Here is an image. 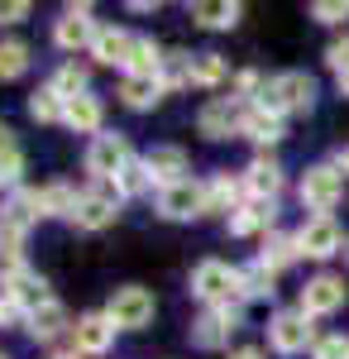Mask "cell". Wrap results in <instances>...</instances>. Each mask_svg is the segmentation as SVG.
<instances>
[{
  "instance_id": "obj_34",
  "label": "cell",
  "mask_w": 349,
  "mask_h": 359,
  "mask_svg": "<svg viewBox=\"0 0 349 359\" xmlns=\"http://www.w3.org/2000/svg\"><path fill=\"white\" fill-rule=\"evenodd\" d=\"M62 111H67V101L57 96L53 86H43V91H34V96H29V115H34L39 125H53V120H62Z\"/></svg>"
},
{
  "instance_id": "obj_6",
  "label": "cell",
  "mask_w": 349,
  "mask_h": 359,
  "mask_svg": "<svg viewBox=\"0 0 349 359\" xmlns=\"http://www.w3.org/2000/svg\"><path fill=\"white\" fill-rule=\"evenodd\" d=\"M244 115H249V106L240 96H211L201 106V115H196V125H201L206 139H235L244 135Z\"/></svg>"
},
{
  "instance_id": "obj_17",
  "label": "cell",
  "mask_w": 349,
  "mask_h": 359,
  "mask_svg": "<svg viewBox=\"0 0 349 359\" xmlns=\"http://www.w3.org/2000/svg\"><path fill=\"white\" fill-rule=\"evenodd\" d=\"M130 48H135V34H125V29H115V25H101L96 29V43H91V57L101 67H125Z\"/></svg>"
},
{
  "instance_id": "obj_36",
  "label": "cell",
  "mask_w": 349,
  "mask_h": 359,
  "mask_svg": "<svg viewBox=\"0 0 349 359\" xmlns=\"http://www.w3.org/2000/svg\"><path fill=\"white\" fill-rule=\"evenodd\" d=\"M115 187H120V196H144L149 187H153V177H149V163L144 158H135V163L125 168L120 177H115Z\"/></svg>"
},
{
  "instance_id": "obj_1",
  "label": "cell",
  "mask_w": 349,
  "mask_h": 359,
  "mask_svg": "<svg viewBox=\"0 0 349 359\" xmlns=\"http://www.w3.org/2000/svg\"><path fill=\"white\" fill-rule=\"evenodd\" d=\"M311 101H316V77H311V72H278V77L259 91V111H268V115L311 111Z\"/></svg>"
},
{
  "instance_id": "obj_24",
  "label": "cell",
  "mask_w": 349,
  "mask_h": 359,
  "mask_svg": "<svg viewBox=\"0 0 349 359\" xmlns=\"http://www.w3.org/2000/svg\"><path fill=\"white\" fill-rule=\"evenodd\" d=\"M244 15V5H235V0H196L191 5V20L201 29H235Z\"/></svg>"
},
{
  "instance_id": "obj_16",
  "label": "cell",
  "mask_w": 349,
  "mask_h": 359,
  "mask_svg": "<svg viewBox=\"0 0 349 359\" xmlns=\"http://www.w3.org/2000/svg\"><path fill=\"white\" fill-rule=\"evenodd\" d=\"M144 163H149L153 187H172V182H182V172H187V154H182L177 144H158V149L144 154Z\"/></svg>"
},
{
  "instance_id": "obj_14",
  "label": "cell",
  "mask_w": 349,
  "mask_h": 359,
  "mask_svg": "<svg viewBox=\"0 0 349 359\" xmlns=\"http://www.w3.org/2000/svg\"><path fill=\"white\" fill-rule=\"evenodd\" d=\"M345 306V278L335 273H316L306 287H301V311L306 316H330Z\"/></svg>"
},
{
  "instance_id": "obj_7",
  "label": "cell",
  "mask_w": 349,
  "mask_h": 359,
  "mask_svg": "<svg viewBox=\"0 0 349 359\" xmlns=\"http://www.w3.org/2000/svg\"><path fill=\"white\" fill-rule=\"evenodd\" d=\"M130 163H135V154H130V144L120 135H96L91 149H86V172H91L96 182H115Z\"/></svg>"
},
{
  "instance_id": "obj_41",
  "label": "cell",
  "mask_w": 349,
  "mask_h": 359,
  "mask_svg": "<svg viewBox=\"0 0 349 359\" xmlns=\"http://www.w3.org/2000/svg\"><path fill=\"white\" fill-rule=\"evenodd\" d=\"M325 62H330V72H335V77L349 67V34H345V39H335V43L325 48Z\"/></svg>"
},
{
  "instance_id": "obj_4",
  "label": "cell",
  "mask_w": 349,
  "mask_h": 359,
  "mask_svg": "<svg viewBox=\"0 0 349 359\" xmlns=\"http://www.w3.org/2000/svg\"><path fill=\"white\" fill-rule=\"evenodd\" d=\"M120 187L115 182H96V187H86L77 201V211H72V225L77 230H106L115 216H120Z\"/></svg>"
},
{
  "instance_id": "obj_49",
  "label": "cell",
  "mask_w": 349,
  "mask_h": 359,
  "mask_svg": "<svg viewBox=\"0 0 349 359\" xmlns=\"http://www.w3.org/2000/svg\"><path fill=\"white\" fill-rule=\"evenodd\" d=\"M53 359H77V355H53Z\"/></svg>"
},
{
  "instance_id": "obj_42",
  "label": "cell",
  "mask_w": 349,
  "mask_h": 359,
  "mask_svg": "<svg viewBox=\"0 0 349 359\" xmlns=\"http://www.w3.org/2000/svg\"><path fill=\"white\" fill-rule=\"evenodd\" d=\"M264 86H268V82H264V77L249 67V72H240V77H235V96H240V101H244V96H259Z\"/></svg>"
},
{
  "instance_id": "obj_48",
  "label": "cell",
  "mask_w": 349,
  "mask_h": 359,
  "mask_svg": "<svg viewBox=\"0 0 349 359\" xmlns=\"http://www.w3.org/2000/svg\"><path fill=\"white\" fill-rule=\"evenodd\" d=\"M335 168H340V172H349V149L340 154V158H335Z\"/></svg>"
},
{
  "instance_id": "obj_30",
  "label": "cell",
  "mask_w": 349,
  "mask_h": 359,
  "mask_svg": "<svg viewBox=\"0 0 349 359\" xmlns=\"http://www.w3.org/2000/svg\"><path fill=\"white\" fill-rule=\"evenodd\" d=\"M158 96H163V86L149 82V77H125V82H120V101H125L130 111H149Z\"/></svg>"
},
{
  "instance_id": "obj_25",
  "label": "cell",
  "mask_w": 349,
  "mask_h": 359,
  "mask_svg": "<svg viewBox=\"0 0 349 359\" xmlns=\"http://www.w3.org/2000/svg\"><path fill=\"white\" fill-rule=\"evenodd\" d=\"M77 201L81 192L72 187V182H48V187H39V216H67L72 221V211H77Z\"/></svg>"
},
{
  "instance_id": "obj_2",
  "label": "cell",
  "mask_w": 349,
  "mask_h": 359,
  "mask_svg": "<svg viewBox=\"0 0 349 359\" xmlns=\"http://www.w3.org/2000/svg\"><path fill=\"white\" fill-rule=\"evenodd\" d=\"M191 292L206 306H235V297H244L240 269H230L225 259H206V264H196V273H191Z\"/></svg>"
},
{
  "instance_id": "obj_43",
  "label": "cell",
  "mask_w": 349,
  "mask_h": 359,
  "mask_svg": "<svg viewBox=\"0 0 349 359\" xmlns=\"http://www.w3.org/2000/svg\"><path fill=\"white\" fill-rule=\"evenodd\" d=\"M29 15V0H0V25H20Z\"/></svg>"
},
{
  "instance_id": "obj_33",
  "label": "cell",
  "mask_w": 349,
  "mask_h": 359,
  "mask_svg": "<svg viewBox=\"0 0 349 359\" xmlns=\"http://www.w3.org/2000/svg\"><path fill=\"white\" fill-rule=\"evenodd\" d=\"M240 287H244V297H273L278 292V273L254 259L249 269H240Z\"/></svg>"
},
{
  "instance_id": "obj_13",
  "label": "cell",
  "mask_w": 349,
  "mask_h": 359,
  "mask_svg": "<svg viewBox=\"0 0 349 359\" xmlns=\"http://www.w3.org/2000/svg\"><path fill=\"white\" fill-rule=\"evenodd\" d=\"M296 249H301L306 259H330V254H340V249H345V235H340L335 216H311V221L296 230Z\"/></svg>"
},
{
  "instance_id": "obj_19",
  "label": "cell",
  "mask_w": 349,
  "mask_h": 359,
  "mask_svg": "<svg viewBox=\"0 0 349 359\" xmlns=\"http://www.w3.org/2000/svg\"><path fill=\"white\" fill-rule=\"evenodd\" d=\"M249 187H244V177H230V172H215L211 182H206V211H240Z\"/></svg>"
},
{
  "instance_id": "obj_26",
  "label": "cell",
  "mask_w": 349,
  "mask_h": 359,
  "mask_svg": "<svg viewBox=\"0 0 349 359\" xmlns=\"http://www.w3.org/2000/svg\"><path fill=\"white\" fill-rule=\"evenodd\" d=\"M296 259H301V249H296V235H282V230L264 235V249H259V264H264V269L282 273V269H287V264H296Z\"/></svg>"
},
{
  "instance_id": "obj_9",
  "label": "cell",
  "mask_w": 349,
  "mask_h": 359,
  "mask_svg": "<svg viewBox=\"0 0 349 359\" xmlns=\"http://www.w3.org/2000/svg\"><path fill=\"white\" fill-rule=\"evenodd\" d=\"M158 216L163 221H191V216H206V187L201 182H172V187H163L158 192Z\"/></svg>"
},
{
  "instance_id": "obj_5",
  "label": "cell",
  "mask_w": 349,
  "mask_h": 359,
  "mask_svg": "<svg viewBox=\"0 0 349 359\" xmlns=\"http://www.w3.org/2000/svg\"><path fill=\"white\" fill-rule=\"evenodd\" d=\"M268 340H273V350H278V355H301L306 345L316 350V340H321V335H316V326H311V316L296 306V311H278V316L268 321Z\"/></svg>"
},
{
  "instance_id": "obj_38",
  "label": "cell",
  "mask_w": 349,
  "mask_h": 359,
  "mask_svg": "<svg viewBox=\"0 0 349 359\" xmlns=\"http://www.w3.org/2000/svg\"><path fill=\"white\" fill-rule=\"evenodd\" d=\"M20 182H25V154L15 149V154L0 158V187L5 192H20Z\"/></svg>"
},
{
  "instance_id": "obj_11",
  "label": "cell",
  "mask_w": 349,
  "mask_h": 359,
  "mask_svg": "<svg viewBox=\"0 0 349 359\" xmlns=\"http://www.w3.org/2000/svg\"><path fill=\"white\" fill-rule=\"evenodd\" d=\"M96 20H91V5H67L62 10V20L53 25V43L57 48H67V53H77V48H91L96 43Z\"/></svg>"
},
{
  "instance_id": "obj_47",
  "label": "cell",
  "mask_w": 349,
  "mask_h": 359,
  "mask_svg": "<svg viewBox=\"0 0 349 359\" xmlns=\"http://www.w3.org/2000/svg\"><path fill=\"white\" fill-rule=\"evenodd\" d=\"M335 82H340V91H345V96H349V67H345V72H340V77H335Z\"/></svg>"
},
{
  "instance_id": "obj_50",
  "label": "cell",
  "mask_w": 349,
  "mask_h": 359,
  "mask_svg": "<svg viewBox=\"0 0 349 359\" xmlns=\"http://www.w3.org/2000/svg\"><path fill=\"white\" fill-rule=\"evenodd\" d=\"M345 259H349V240H345Z\"/></svg>"
},
{
  "instance_id": "obj_8",
  "label": "cell",
  "mask_w": 349,
  "mask_h": 359,
  "mask_svg": "<svg viewBox=\"0 0 349 359\" xmlns=\"http://www.w3.org/2000/svg\"><path fill=\"white\" fill-rule=\"evenodd\" d=\"M106 316L115 321V331H139V326L153 321V292H149V287H120V292L110 297Z\"/></svg>"
},
{
  "instance_id": "obj_3",
  "label": "cell",
  "mask_w": 349,
  "mask_h": 359,
  "mask_svg": "<svg viewBox=\"0 0 349 359\" xmlns=\"http://www.w3.org/2000/svg\"><path fill=\"white\" fill-rule=\"evenodd\" d=\"M301 206L306 211H316V216H330L335 206H340V196H345V172L335 163H316L306 168V177H301Z\"/></svg>"
},
{
  "instance_id": "obj_37",
  "label": "cell",
  "mask_w": 349,
  "mask_h": 359,
  "mask_svg": "<svg viewBox=\"0 0 349 359\" xmlns=\"http://www.w3.org/2000/svg\"><path fill=\"white\" fill-rule=\"evenodd\" d=\"M25 235L29 230H15V225L0 221V259H5V269H20L25 264Z\"/></svg>"
},
{
  "instance_id": "obj_45",
  "label": "cell",
  "mask_w": 349,
  "mask_h": 359,
  "mask_svg": "<svg viewBox=\"0 0 349 359\" xmlns=\"http://www.w3.org/2000/svg\"><path fill=\"white\" fill-rule=\"evenodd\" d=\"M15 149H20V144H15V130L0 120V158H5V154H15Z\"/></svg>"
},
{
  "instance_id": "obj_31",
  "label": "cell",
  "mask_w": 349,
  "mask_h": 359,
  "mask_svg": "<svg viewBox=\"0 0 349 359\" xmlns=\"http://www.w3.org/2000/svg\"><path fill=\"white\" fill-rule=\"evenodd\" d=\"M230 77V62L220 53H191V82L196 86H220Z\"/></svg>"
},
{
  "instance_id": "obj_22",
  "label": "cell",
  "mask_w": 349,
  "mask_h": 359,
  "mask_svg": "<svg viewBox=\"0 0 349 359\" xmlns=\"http://www.w3.org/2000/svg\"><path fill=\"white\" fill-rule=\"evenodd\" d=\"M163 57H167V53H163L153 39L135 34V48H130V62H125V77H149V82H158Z\"/></svg>"
},
{
  "instance_id": "obj_15",
  "label": "cell",
  "mask_w": 349,
  "mask_h": 359,
  "mask_svg": "<svg viewBox=\"0 0 349 359\" xmlns=\"http://www.w3.org/2000/svg\"><path fill=\"white\" fill-rule=\"evenodd\" d=\"M72 335H77V355H106L110 345H115V321H110L106 311H86L72 326Z\"/></svg>"
},
{
  "instance_id": "obj_27",
  "label": "cell",
  "mask_w": 349,
  "mask_h": 359,
  "mask_svg": "<svg viewBox=\"0 0 349 359\" xmlns=\"http://www.w3.org/2000/svg\"><path fill=\"white\" fill-rule=\"evenodd\" d=\"M0 221H5V225H15V230H29V225L39 221V192H29V187L10 192L5 211H0Z\"/></svg>"
},
{
  "instance_id": "obj_39",
  "label": "cell",
  "mask_w": 349,
  "mask_h": 359,
  "mask_svg": "<svg viewBox=\"0 0 349 359\" xmlns=\"http://www.w3.org/2000/svg\"><path fill=\"white\" fill-rule=\"evenodd\" d=\"M311 15H316L321 25H345L349 20V0H316Z\"/></svg>"
},
{
  "instance_id": "obj_51",
  "label": "cell",
  "mask_w": 349,
  "mask_h": 359,
  "mask_svg": "<svg viewBox=\"0 0 349 359\" xmlns=\"http://www.w3.org/2000/svg\"><path fill=\"white\" fill-rule=\"evenodd\" d=\"M0 359H10V355H0Z\"/></svg>"
},
{
  "instance_id": "obj_21",
  "label": "cell",
  "mask_w": 349,
  "mask_h": 359,
  "mask_svg": "<svg viewBox=\"0 0 349 359\" xmlns=\"http://www.w3.org/2000/svg\"><path fill=\"white\" fill-rule=\"evenodd\" d=\"M101 120H106V106H101V96H91V91L77 96V101H67V111H62V125L77 130V135H96Z\"/></svg>"
},
{
  "instance_id": "obj_28",
  "label": "cell",
  "mask_w": 349,
  "mask_h": 359,
  "mask_svg": "<svg viewBox=\"0 0 349 359\" xmlns=\"http://www.w3.org/2000/svg\"><path fill=\"white\" fill-rule=\"evenodd\" d=\"M244 139H254V144H278L282 139V115H268L259 111V106H249V115H244Z\"/></svg>"
},
{
  "instance_id": "obj_10",
  "label": "cell",
  "mask_w": 349,
  "mask_h": 359,
  "mask_svg": "<svg viewBox=\"0 0 349 359\" xmlns=\"http://www.w3.org/2000/svg\"><path fill=\"white\" fill-rule=\"evenodd\" d=\"M235 331H240V306H206L201 321L191 326V340L196 350H225Z\"/></svg>"
},
{
  "instance_id": "obj_40",
  "label": "cell",
  "mask_w": 349,
  "mask_h": 359,
  "mask_svg": "<svg viewBox=\"0 0 349 359\" xmlns=\"http://www.w3.org/2000/svg\"><path fill=\"white\" fill-rule=\"evenodd\" d=\"M311 359H349V335H321Z\"/></svg>"
},
{
  "instance_id": "obj_46",
  "label": "cell",
  "mask_w": 349,
  "mask_h": 359,
  "mask_svg": "<svg viewBox=\"0 0 349 359\" xmlns=\"http://www.w3.org/2000/svg\"><path fill=\"white\" fill-rule=\"evenodd\" d=\"M230 359H264V355H259V350H235Z\"/></svg>"
},
{
  "instance_id": "obj_20",
  "label": "cell",
  "mask_w": 349,
  "mask_h": 359,
  "mask_svg": "<svg viewBox=\"0 0 349 359\" xmlns=\"http://www.w3.org/2000/svg\"><path fill=\"white\" fill-rule=\"evenodd\" d=\"M273 216H278V201H244L230 216V235H240V240L264 235V230H273Z\"/></svg>"
},
{
  "instance_id": "obj_12",
  "label": "cell",
  "mask_w": 349,
  "mask_h": 359,
  "mask_svg": "<svg viewBox=\"0 0 349 359\" xmlns=\"http://www.w3.org/2000/svg\"><path fill=\"white\" fill-rule=\"evenodd\" d=\"M0 297H10V302L20 306V311H39V306L48 302V287H43V278L34 273V269H5V278H0Z\"/></svg>"
},
{
  "instance_id": "obj_18",
  "label": "cell",
  "mask_w": 349,
  "mask_h": 359,
  "mask_svg": "<svg viewBox=\"0 0 349 359\" xmlns=\"http://www.w3.org/2000/svg\"><path fill=\"white\" fill-rule=\"evenodd\" d=\"M244 187H249V201H278V192H282V168L273 163L268 154L254 158V163L244 168Z\"/></svg>"
},
{
  "instance_id": "obj_35",
  "label": "cell",
  "mask_w": 349,
  "mask_h": 359,
  "mask_svg": "<svg viewBox=\"0 0 349 359\" xmlns=\"http://www.w3.org/2000/svg\"><path fill=\"white\" fill-rule=\"evenodd\" d=\"M191 82V53H167L163 57V72H158V86L172 91V86H187Z\"/></svg>"
},
{
  "instance_id": "obj_32",
  "label": "cell",
  "mask_w": 349,
  "mask_h": 359,
  "mask_svg": "<svg viewBox=\"0 0 349 359\" xmlns=\"http://www.w3.org/2000/svg\"><path fill=\"white\" fill-rule=\"evenodd\" d=\"M29 72V43L20 39H0V82H15Z\"/></svg>"
},
{
  "instance_id": "obj_44",
  "label": "cell",
  "mask_w": 349,
  "mask_h": 359,
  "mask_svg": "<svg viewBox=\"0 0 349 359\" xmlns=\"http://www.w3.org/2000/svg\"><path fill=\"white\" fill-rule=\"evenodd\" d=\"M20 321H29V316L10 302V297H0V331H5V326H20Z\"/></svg>"
},
{
  "instance_id": "obj_29",
  "label": "cell",
  "mask_w": 349,
  "mask_h": 359,
  "mask_svg": "<svg viewBox=\"0 0 349 359\" xmlns=\"http://www.w3.org/2000/svg\"><path fill=\"white\" fill-rule=\"evenodd\" d=\"M86 82H91V72H86L81 62H62V67L53 72V82H48V86H53L62 101H77V96H86Z\"/></svg>"
},
{
  "instance_id": "obj_23",
  "label": "cell",
  "mask_w": 349,
  "mask_h": 359,
  "mask_svg": "<svg viewBox=\"0 0 349 359\" xmlns=\"http://www.w3.org/2000/svg\"><path fill=\"white\" fill-rule=\"evenodd\" d=\"M25 331L34 335V340H43V345H48V340H57V335L67 331V311H62V302H53V297H48L39 311H29Z\"/></svg>"
}]
</instances>
